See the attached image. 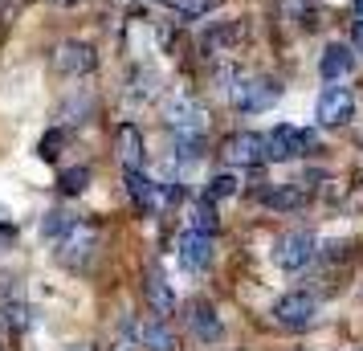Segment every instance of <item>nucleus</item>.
<instances>
[{
	"label": "nucleus",
	"mask_w": 363,
	"mask_h": 351,
	"mask_svg": "<svg viewBox=\"0 0 363 351\" xmlns=\"http://www.w3.org/2000/svg\"><path fill=\"white\" fill-rule=\"evenodd\" d=\"M314 184H306V180H290V184H274L262 192V204H269V208H278V213H290V208H302V204L311 201Z\"/></svg>",
	"instance_id": "f8f14e48"
},
{
	"label": "nucleus",
	"mask_w": 363,
	"mask_h": 351,
	"mask_svg": "<svg viewBox=\"0 0 363 351\" xmlns=\"http://www.w3.org/2000/svg\"><path fill=\"white\" fill-rule=\"evenodd\" d=\"M0 335H4V318H0Z\"/></svg>",
	"instance_id": "bb28decb"
},
{
	"label": "nucleus",
	"mask_w": 363,
	"mask_h": 351,
	"mask_svg": "<svg viewBox=\"0 0 363 351\" xmlns=\"http://www.w3.org/2000/svg\"><path fill=\"white\" fill-rule=\"evenodd\" d=\"M143 294H147L151 311H155L160 318L176 311V290L167 286V278H164V269H160V266H151V269H147V282H143Z\"/></svg>",
	"instance_id": "2eb2a0df"
},
{
	"label": "nucleus",
	"mask_w": 363,
	"mask_h": 351,
	"mask_svg": "<svg viewBox=\"0 0 363 351\" xmlns=\"http://www.w3.org/2000/svg\"><path fill=\"white\" fill-rule=\"evenodd\" d=\"M57 143H62V131H50L41 139V160H57Z\"/></svg>",
	"instance_id": "5701e85b"
},
{
	"label": "nucleus",
	"mask_w": 363,
	"mask_h": 351,
	"mask_svg": "<svg viewBox=\"0 0 363 351\" xmlns=\"http://www.w3.org/2000/svg\"><path fill=\"white\" fill-rule=\"evenodd\" d=\"M94 257H99V229H94L90 221H78V225L57 241V262L66 269H74V274H86Z\"/></svg>",
	"instance_id": "f03ea898"
},
{
	"label": "nucleus",
	"mask_w": 363,
	"mask_h": 351,
	"mask_svg": "<svg viewBox=\"0 0 363 351\" xmlns=\"http://www.w3.org/2000/svg\"><path fill=\"white\" fill-rule=\"evenodd\" d=\"M314 118L323 123V127H347L351 118H355V94L347 90V86L330 82L323 94H318V106H314Z\"/></svg>",
	"instance_id": "0eeeda50"
},
{
	"label": "nucleus",
	"mask_w": 363,
	"mask_h": 351,
	"mask_svg": "<svg viewBox=\"0 0 363 351\" xmlns=\"http://www.w3.org/2000/svg\"><path fill=\"white\" fill-rule=\"evenodd\" d=\"M311 147H314V135L302 131V127H290V123H278L274 131L265 135V160H274V164L302 160Z\"/></svg>",
	"instance_id": "20e7f679"
},
{
	"label": "nucleus",
	"mask_w": 363,
	"mask_h": 351,
	"mask_svg": "<svg viewBox=\"0 0 363 351\" xmlns=\"http://www.w3.org/2000/svg\"><path fill=\"white\" fill-rule=\"evenodd\" d=\"M74 225H78V217H74V213H62V208H53L50 217H45V225H41V229H45V237L62 241V237H66Z\"/></svg>",
	"instance_id": "4be33fe9"
},
{
	"label": "nucleus",
	"mask_w": 363,
	"mask_h": 351,
	"mask_svg": "<svg viewBox=\"0 0 363 351\" xmlns=\"http://www.w3.org/2000/svg\"><path fill=\"white\" fill-rule=\"evenodd\" d=\"M188 331L196 335L200 343H216V339L225 335V327H220V315L213 311V302L196 299L192 306H188Z\"/></svg>",
	"instance_id": "ddd939ff"
},
{
	"label": "nucleus",
	"mask_w": 363,
	"mask_h": 351,
	"mask_svg": "<svg viewBox=\"0 0 363 351\" xmlns=\"http://www.w3.org/2000/svg\"><path fill=\"white\" fill-rule=\"evenodd\" d=\"M355 69V50L351 45H327L323 57H318V74H323V82H343L347 74Z\"/></svg>",
	"instance_id": "4468645a"
},
{
	"label": "nucleus",
	"mask_w": 363,
	"mask_h": 351,
	"mask_svg": "<svg viewBox=\"0 0 363 351\" xmlns=\"http://www.w3.org/2000/svg\"><path fill=\"white\" fill-rule=\"evenodd\" d=\"M351 50H359V53H363V17L355 21V29H351Z\"/></svg>",
	"instance_id": "b1692460"
},
{
	"label": "nucleus",
	"mask_w": 363,
	"mask_h": 351,
	"mask_svg": "<svg viewBox=\"0 0 363 351\" xmlns=\"http://www.w3.org/2000/svg\"><path fill=\"white\" fill-rule=\"evenodd\" d=\"M314 315H318V302H314L311 294H302V290L278 299V306H274V323L286 327V331H306L314 323Z\"/></svg>",
	"instance_id": "1a4fd4ad"
},
{
	"label": "nucleus",
	"mask_w": 363,
	"mask_h": 351,
	"mask_svg": "<svg viewBox=\"0 0 363 351\" xmlns=\"http://www.w3.org/2000/svg\"><path fill=\"white\" fill-rule=\"evenodd\" d=\"M90 176H94V172H90L86 164L66 167V172H62V180H57V188H62V196H78V192H86V188H90Z\"/></svg>",
	"instance_id": "a211bd4d"
},
{
	"label": "nucleus",
	"mask_w": 363,
	"mask_h": 351,
	"mask_svg": "<svg viewBox=\"0 0 363 351\" xmlns=\"http://www.w3.org/2000/svg\"><path fill=\"white\" fill-rule=\"evenodd\" d=\"M229 196H237V176L233 172H220V176H213L208 180V188H204V201H229Z\"/></svg>",
	"instance_id": "412c9836"
},
{
	"label": "nucleus",
	"mask_w": 363,
	"mask_h": 351,
	"mask_svg": "<svg viewBox=\"0 0 363 351\" xmlns=\"http://www.w3.org/2000/svg\"><path fill=\"white\" fill-rule=\"evenodd\" d=\"M74 351H86V347H74Z\"/></svg>",
	"instance_id": "cd10ccee"
},
{
	"label": "nucleus",
	"mask_w": 363,
	"mask_h": 351,
	"mask_svg": "<svg viewBox=\"0 0 363 351\" xmlns=\"http://www.w3.org/2000/svg\"><path fill=\"white\" fill-rule=\"evenodd\" d=\"M229 99L241 115H257V111H269L281 99V82L278 78H265V74H253V78L237 74V82L229 86Z\"/></svg>",
	"instance_id": "f257e3e1"
},
{
	"label": "nucleus",
	"mask_w": 363,
	"mask_h": 351,
	"mask_svg": "<svg viewBox=\"0 0 363 351\" xmlns=\"http://www.w3.org/2000/svg\"><path fill=\"white\" fill-rule=\"evenodd\" d=\"M314 262V237L306 229H294V233H281L274 241V266L286 269V274H298Z\"/></svg>",
	"instance_id": "39448f33"
},
{
	"label": "nucleus",
	"mask_w": 363,
	"mask_h": 351,
	"mask_svg": "<svg viewBox=\"0 0 363 351\" xmlns=\"http://www.w3.org/2000/svg\"><path fill=\"white\" fill-rule=\"evenodd\" d=\"M53 4H78V0H53Z\"/></svg>",
	"instance_id": "a878e982"
},
{
	"label": "nucleus",
	"mask_w": 363,
	"mask_h": 351,
	"mask_svg": "<svg viewBox=\"0 0 363 351\" xmlns=\"http://www.w3.org/2000/svg\"><path fill=\"white\" fill-rule=\"evenodd\" d=\"M164 4L172 9V13H180V17L196 21V17H208V13H213L220 0H164Z\"/></svg>",
	"instance_id": "aec40b11"
},
{
	"label": "nucleus",
	"mask_w": 363,
	"mask_h": 351,
	"mask_svg": "<svg viewBox=\"0 0 363 351\" xmlns=\"http://www.w3.org/2000/svg\"><path fill=\"white\" fill-rule=\"evenodd\" d=\"M50 62H53V69H57L62 78H86V74L99 69V50L86 45V41H62V45L53 50Z\"/></svg>",
	"instance_id": "423d86ee"
},
{
	"label": "nucleus",
	"mask_w": 363,
	"mask_h": 351,
	"mask_svg": "<svg viewBox=\"0 0 363 351\" xmlns=\"http://www.w3.org/2000/svg\"><path fill=\"white\" fill-rule=\"evenodd\" d=\"M139 339H143L147 351H176V335H172V327H167L164 318H160V323H147V327L139 331Z\"/></svg>",
	"instance_id": "f3484780"
},
{
	"label": "nucleus",
	"mask_w": 363,
	"mask_h": 351,
	"mask_svg": "<svg viewBox=\"0 0 363 351\" xmlns=\"http://www.w3.org/2000/svg\"><path fill=\"white\" fill-rule=\"evenodd\" d=\"M192 229H196V233H208V237L220 229V221H216V204H213V201H204V196H200V201L192 204Z\"/></svg>",
	"instance_id": "6ab92c4d"
},
{
	"label": "nucleus",
	"mask_w": 363,
	"mask_h": 351,
	"mask_svg": "<svg viewBox=\"0 0 363 351\" xmlns=\"http://www.w3.org/2000/svg\"><path fill=\"white\" fill-rule=\"evenodd\" d=\"M355 13H359V17H363V0H355Z\"/></svg>",
	"instance_id": "393cba45"
},
{
	"label": "nucleus",
	"mask_w": 363,
	"mask_h": 351,
	"mask_svg": "<svg viewBox=\"0 0 363 351\" xmlns=\"http://www.w3.org/2000/svg\"><path fill=\"white\" fill-rule=\"evenodd\" d=\"M167 127L176 131V139H204V127H208V111L200 106L192 94H180L164 106Z\"/></svg>",
	"instance_id": "7ed1b4c3"
},
{
	"label": "nucleus",
	"mask_w": 363,
	"mask_h": 351,
	"mask_svg": "<svg viewBox=\"0 0 363 351\" xmlns=\"http://www.w3.org/2000/svg\"><path fill=\"white\" fill-rule=\"evenodd\" d=\"M241 41H245V21H220L200 37V50L204 57H220V53H233Z\"/></svg>",
	"instance_id": "9d476101"
},
{
	"label": "nucleus",
	"mask_w": 363,
	"mask_h": 351,
	"mask_svg": "<svg viewBox=\"0 0 363 351\" xmlns=\"http://www.w3.org/2000/svg\"><path fill=\"white\" fill-rule=\"evenodd\" d=\"M115 151L123 160V167H143V131L135 123H123L115 131Z\"/></svg>",
	"instance_id": "dca6fc26"
},
{
	"label": "nucleus",
	"mask_w": 363,
	"mask_h": 351,
	"mask_svg": "<svg viewBox=\"0 0 363 351\" xmlns=\"http://www.w3.org/2000/svg\"><path fill=\"white\" fill-rule=\"evenodd\" d=\"M220 160L229 167H257L265 160V135L257 131H233L220 143Z\"/></svg>",
	"instance_id": "6e6552de"
},
{
	"label": "nucleus",
	"mask_w": 363,
	"mask_h": 351,
	"mask_svg": "<svg viewBox=\"0 0 363 351\" xmlns=\"http://www.w3.org/2000/svg\"><path fill=\"white\" fill-rule=\"evenodd\" d=\"M208 262H213V237L188 229L180 237V266L188 274H200V269H208Z\"/></svg>",
	"instance_id": "9b49d317"
}]
</instances>
